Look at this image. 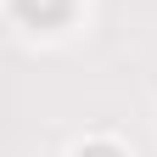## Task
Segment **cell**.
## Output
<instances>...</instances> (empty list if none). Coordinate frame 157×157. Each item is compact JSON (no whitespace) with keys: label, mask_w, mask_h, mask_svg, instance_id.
<instances>
[{"label":"cell","mask_w":157,"mask_h":157,"mask_svg":"<svg viewBox=\"0 0 157 157\" xmlns=\"http://www.w3.org/2000/svg\"><path fill=\"white\" fill-rule=\"evenodd\" d=\"M11 11L23 17L28 28H56L73 17V0H11Z\"/></svg>","instance_id":"obj_1"},{"label":"cell","mask_w":157,"mask_h":157,"mask_svg":"<svg viewBox=\"0 0 157 157\" xmlns=\"http://www.w3.org/2000/svg\"><path fill=\"white\" fill-rule=\"evenodd\" d=\"M78 157H118V146H107V140H95V146H84Z\"/></svg>","instance_id":"obj_2"}]
</instances>
